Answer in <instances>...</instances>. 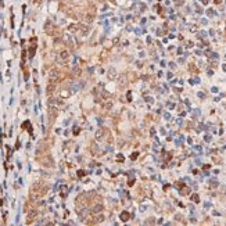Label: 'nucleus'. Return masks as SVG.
I'll return each instance as SVG.
<instances>
[{"instance_id":"nucleus-9","label":"nucleus","mask_w":226,"mask_h":226,"mask_svg":"<svg viewBox=\"0 0 226 226\" xmlns=\"http://www.w3.org/2000/svg\"><path fill=\"white\" fill-rule=\"evenodd\" d=\"M121 219H122L123 222H126V221L129 219V212L123 211V212H122V214H121Z\"/></svg>"},{"instance_id":"nucleus-12","label":"nucleus","mask_w":226,"mask_h":226,"mask_svg":"<svg viewBox=\"0 0 226 226\" xmlns=\"http://www.w3.org/2000/svg\"><path fill=\"white\" fill-rule=\"evenodd\" d=\"M54 90H56V86H54V85H49V88H47V92H49V93H53Z\"/></svg>"},{"instance_id":"nucleus-21","label":"nucleus","mask_w":226,"mask_h":226,"mask_svg":"<svg viewBox=\"0 0 226 226\" xmlns=\"http://www.w3.org/2000/svg\"><path fill=\"white\" fill-rule=\"evenodd\" d=\"M146 101H149V103H151L153 100H151V97H146Z\"/></svg>"},{"instance_id":"nucleus-1","label":"nucleus","mask_w":226,"mask_h":226,"mask_svg":"<svg viewBox=\"0 0 226 226\" xmlns=\"http://www.w3.org/2000/svg\"><path fill=\"white\" fill-rule=\"evenodd\" d=\"M60 78H61V72L57 69V68H53V69L49 72V79H50V82H57Z\"/></svg>"},{"instance_id":"nucleus-4","label":"nucleus","mask_w":226,"mask_h":226,"mask_svg":"<svg viewBox=\"0 0 226 226\" xmlns=\"http://www.w3.org/2000/svg\"><path fill=\"white\" fill-rule=\"evenodd\" d=\"M104 221H106V216H104L101 212L94 215V223H101V222H104Z\"/></svg>"},{"instance_id":"nucleus-22","label":"nucleus","mask_w":226,"mask_h":226,"mask_svg":"<svg viewBox=\"0 0 226 226\" xmlns=\"http://www.w3.org/2000/svg\"><path fill=\"white\" fill-rule=\"evenodd\" d=\"M201 1H203L204 4H207V3H208V0H201Z\"/></svg>"},{"instance_id":"nucleus-20","label":"nucleus","mask_w":226,"mask_h":226,"mask_svg":"<svg viewBox=\"0 0 226 226\" xmlns=\"http://www.w3.org/2000/svg\"><path fill=\"white\" fill-rule=\"evenodd\" d=\"M136 158H137V153H133L132 154V160H136Z\"/></svg>"},{"instance_id":"nucleus-7","label":"nucleus","mask_w":226,"mask_h":226,"mask_svg":"<svg viewBox=\"0 0 226 226\" xmlns=\"http://www.w3.org/2000/svg\"><path fill=\"white\" fill-rule=\"evenodd\" d=\"M72 74H74V76H80V75H82V69H80L79 67H74Z\"/></svg>"},{"instance_id":"nucleus-17","label":"nucleus","mask_w":226,"mask_h":226,"mask_svg":"<svg viewBox=\"0 0 226 226\" xmlns=\"http://www.w3.org/2000/svg\"><path fill=\"white\" fill-rule=\"evenodd\" d=\"M92 150H93V151H96V153H99V147L93 144V146H92Z\"/></svg>"},{"instance_id":"nucleus-10","label":"nucleus","mask_w":226,"mask_h":226,"mask_svg":"<svg viewBox=\"0 0 226 226\" xmlns=\"http://www.w3.org/2000/svg\"><path fill=\"white\" fill-rule=\"evenodd\" d=\"M93 18H94V17H93V15H92V14H88V15H86V17H85V21H86L88 24H90L92 21H93Z\"/></svg>"},{"instance_id":"nucleus-23","label":"nucleus","mask_w":226,"mask_h":226,"mask_svg":"<svg viewBox=\"0 0 226 226\" xmlns=\"http://www.w3.org/2000/svg\"><path fill=\"white\" fill-rule=\"evenodd\" d=\"M223 71H226V64L223 65Z\"/></svg>"},{"instance_id":"nucleus-6","label":"nucleus","mask_w":226,"mask_h":226,"mask_svg":"<svg viewBox=\"0 0 226 226\" xmlns=\"http://www.w3.org/2000/svg\"><path fill=\"white\" fill-rule=\"evenodd\" d=\"M103 136H104V130H103V129H97V130H96V133H94L96 140H101Z\"/></svg>"},{"instance_id":"nucleus-19","label":"nucleus","mask_w":226,"mask_h":226,"mask_svg":"<svg viewBox=\"0 0 226 226\" xmlns=\"http://www.w3.org/2000/svg\"><path fill=\"white\" fill-rule=\"evenodd\" d=\"M210 57H212V58H218V56H216L215 53H211V54H210Z\"/></svg>"},{"instance_id":"nucleus-13","label":"nucleus","mask_w":226,"mask_h":226,"mask_svg":"<svg viewBox=\"0 0 226 226\" xmlns=\"http://www.w3.org/2000/svg\"><path fill=\"white\" fill-rule=\"evenodd\" d=\"M189 192H190V189H189V187H186V189H182V190H180L182 194H187Z\"/></svg>"},{"instance_id":"nucleus-11","label":"nucleus","mask_w":226,"mask_h":226,"mask_svg":"<svg viewBox=\"0 0 226 226\" xmlns=\"http://www.w3.org/2000/svg\"><path fill=\"white\" fill-rule=\"evenodd\" d=\"M119 83H121V85H125V83H126V76H125V75L119 76Z\"/></svg>"},{"instance_id":"nucleus-24","label":"nucleus","mask_w":226,"mask_h":226,"mask_svg":"<svg viewBox=\"0 0 226 226\" xmlns=\"http://www.w3.org/2000/svg\"><path fill=\"white\" fill-rule=\"evenodd\" d=\"M69 1H72V0H69Z\"/></svg>"},{"instance_id":"nucleus-18","label":"nucleus","mask_w":226,"mask_h":226,"mask_svg":"<svg viewBox=\"0 0 226 226\" xmlns=\"http://www.w3.org/2000/svg\"><path fill=\"white\" fill-rule=\"evenodd\" d=\"M189 68H190V71H193V72H194V71H197V68L194 67V65H190Z\"/></svg>"},{"instance_id":"nucleus-15","label":"nucleus","mask_w":226,"mask_h":226,"mask_svg":"<svg viewBox=\"0 0 226 226\" xmlns=\"http://www.w3.org/2000/svg\"><path fill=\"white\" fill-rule=\"evenodd\" d=\"M192 200H193V201H196V203H198V201H200V198H198V196H197V194H193V196H192Z\"/></svg>"},{"instance_id":"nucleus-3","label":"nucleus","mask_w":226,"mask_h":226,"mask_svg":"<svg viewBox=\"0 0 226 226\" xmlns=\"http://www.w3.org/2000/svg\"><path fill=\"white\" fill-rule=\"evenodd\" d=\"M103 210H104V207L101 205V204H97V205H94L93 208H92V214L93 215H96V214H100V212H103Z\"/></svg>"},{"instance_id":"nucleus-14","label":"nucleus","mask_w":226,"mask_h":226,"mask_svg":"<svg viewBox=\"0 0 226 226\" xmlns=\"http://www.w3.org/2000/svg\"><path fill=\"white\" fill-rule=\"evenodd\" d=\"M78 28H79L78 25H71V27H69V31H71V32H75V31L78 29Z\"/></svg>"},{"instance_id":"nucleus-5","label":"nucleus","mask_w":226,"mask_h":226,"mask_svg":"<svg viewBox=\"0 0 226 226\" xmlns=\"http://www.w3.org/2000/svg\"><path fill=\"white\" fill-rule=\"evenodd\" d=\"M36 216H38V211H36V210H32V211L28 214V222H32Z\"/></svg>"},{"instance_id":"nucleus-2","label":"nucleus","mask_w":226,"mask_h":226,"mask_svg":"<svg viewBox=\"0 0 226 226\" xmlns=\"http://www.w3.org/2000/svg\"><path fill=\"white\" fill-rule=\"evenodd\" d=\"M69 60V51L68 50H62V51H60V54H58V61L60 62H65V61Z\"/></svg>"},{"instance_id":"nucleus-8","label":"nucleus","mask_w":226,"mask_h":226,"mask_svg":"<svg viewBox=\"0 0 226 226\" xmlns=\"http://www.w3.org/2000/svg\"><path fill=\"white\" fill-rule=\"evenodd\" d=\"M107 76H108V79H114V78H115V69H114V68H110Z\"/></svg>"},{"instance_id":"nucleus-16","label":"nucleus","mask_w":226,"mask_h":226,"mask_svg":"<svg viewBox=\"0 0 226 226\" xmlns=\"http://www.w3.org/2000/svg\"><path fill=\"white\" fill-rule=\"evenodd\" d=\"M80 29H82V32H83V33H88L89 28H88V27H83V25H80Z\"/></svg>"}]
</instances>
